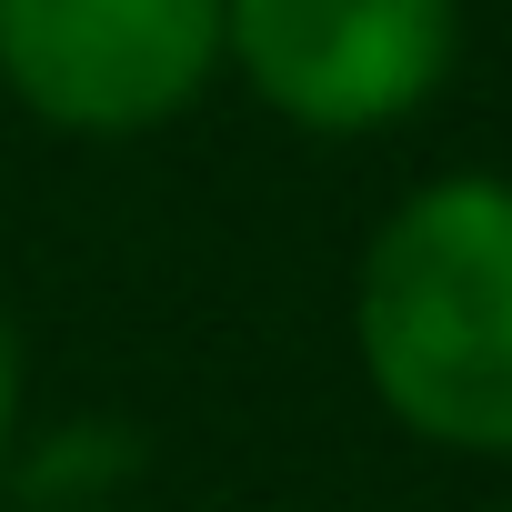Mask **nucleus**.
I'll return each mask as SVG.
<instances>
[{
	"label": "nucleus",
	"mask_w": 512,
	"mask_h": 512,
	"mask_svg": "<svg viewBox=\"0 0 512 512\" xmlns=\"http://www.w3.org/2000/svg\"><path fill=\"white\" fill-rule=\"evenodd\" d=\"M362 392L452 462H512V171L412 181L352 262Z\"/></svg>",
	"instance_id": "nucleus-1"
},
{
	"label": "nucleus",
	"mask_w": 512,
	"mask_h": 512,
	"mask_svg": "<svg viewBox=\"0 0 512 512\" xmlns=\"http://www.w3.org/2000/svg\"><path fill=\"white\" fill-rule=\"evenodd\" d=\"M462 0H221V81L312 141H382L442 101Z\"/></svg>",
	"instance_id": "nucleus-2"
},
{
	"label": "nucleus",
	"mask_w": 512,
	"mask_h": 512,
	"mask_svg": "<svg viewBox=\"0 0 512 512\" xmlns=\"http://www.w3.org/2000/svg\"><path fill=\"white\" fill-rule=\"evenodd\" d=\"M221 81V0H0V91L61 141H151Z\"/></svg>",
	"instance_id": "nucleus-3"
},
{
	"label": "nucleus",
	"mask_w": 512,
	"mask_h": 512,
	"mask_svg": "<svg viewBox=\"0 0 512 512\" xmlns=\"http://www.w3.org/2000/svg\"><path fill=\"white\" fill-rule=\"evenodd\" d=\"M21 402H31V372H21V332L0 312V462L21 452Z\"/></svg>",
	"instance_id": "nucleus-4"
}]
</instances>
